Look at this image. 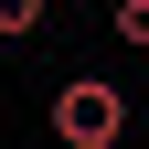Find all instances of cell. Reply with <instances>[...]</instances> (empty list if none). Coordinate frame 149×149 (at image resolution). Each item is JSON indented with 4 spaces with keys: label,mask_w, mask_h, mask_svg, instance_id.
Returning a JSON list of instances; mask_svg holds the SVG:
<instances>
[{
    "label": "cell",
    "mask_w": 149,
    "mask_h": 149,
    "mask_svg": "<svg viewBox=\"0 0 149 149\" xmlns=\"http://www.w3.org/2000/svg\"><path fill=\"white\" fill-rule=\"evenodd\" d=\"M107 22H117V43H149V0H107Z\"/></svg>",
    "instance_id": "3"
},
{
    "label": "cell",
    "mask_w": 149,
    "mask_h": 149,
    "mask_svg": "<svg viewBox=\"0 0 149 149\" xmlns=\"http://www.w3.org/2000/svg\"><path fill=\"white\" fill-rule=\"evenodd\" d=\"M43 128L64 149H128V96L107 85V74H64L53 107H43Z\"/></svg>",
    "instance_id": "1"
},
{
    "label": "cell",
    "mask_w": 149,
    "mask_h": 149,
    "mask_svg": "<svg viewBox=\"0 0 149 149\" xmlns=\"http://www.w3.org/2000/svg\"><path fill=\"white\" fill-rule=\"evenodd\" d=\"M43 11H53V0H0V43H32V32H43Z\"/></svg>",
    "instance_id": "2"
}]
</instances>
